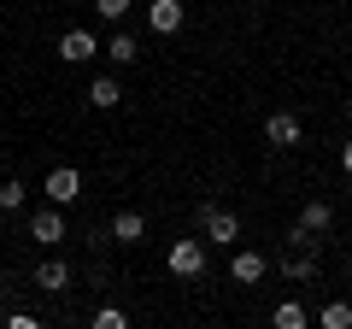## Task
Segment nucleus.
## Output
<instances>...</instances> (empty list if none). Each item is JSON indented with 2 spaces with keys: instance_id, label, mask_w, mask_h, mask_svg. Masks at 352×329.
Instances as JSON below:
<instances>
[{
  "instance_id": "nucleus-1",
  "label": "nucleus",
  "mask_w": 352,
  "mask_h": 329,
  "mask_svg": "<svg viewBox=\"0 0 352 329\" xmlns=\"http://www.w3.org/2000/svg\"><path fill=\"white\" fill-rule=\"evenodd\" d=\"M164 265H170V277H182V282H200V277H206V235H200V241H170Z\"/></svg>"
},
{
  "instance_id": "nucleus-2",
  "label": "nucleus",
  "mask_w": 352,
  "mask_h": 329,
  "mask_svg": "<svg viewBox=\"0 0 352 329\" xmlns=\"http://www.w3.org/2000/svg\"><path fill=\"white\" fill-rule=\"evenodd\" d=\"M200 235H206V241H223V247H229V241H241V217L206 200V206H200Z\"/></svg>"
},
{
  "instance_id": "nucleus-3",
  "label": "nucleus",
  "mask_w": 352,
  "mask_h": 329,
  "mask_svg": "<svg viewBox=\"0 0 352 329\" xmlns=\"http://www.w3.org/2000/svg\"><path fill=\"white\" fill-rule=\"evenodd\" d=\"M30 241H36V247H59V241H65V206H41V212H30Z\"/></svg>"
},
{
  "instance_id": "nucleus-4",
  "label": "nucleus",
  "mask_w": 352,
  "mask_h": 329,
  "mask_svg": "<svg viewBox=\"0 0 352 329\" xmlns=\"http://www.w3.org/2000/svg\"><path fill=\"white\" fill-rule=\"evenodd\" d=\"M47 200L53 206H76V200H82V171H76V164L47 171Z\"/></svg>"
},
{
  "instance_id": "nucleus-5",
  "label": "nucleus",
  "mask_w": 352,
  "mask_h": 329,
  "mask_svg": "<svg viewBox=\"0 0 352 329\" xmlns=\"http://www.w3.org/2000/svg\"><path fill=\"white\" fill-rule=\"evenodd\" d=\"M300 136H305L300 112H270L264 118V141H270V147H300Z\"/></svg>"
},
{
  "instance_id": "nucleus-6",
  "label": "nucleus",
  "mask_w": 352,
  "mask_h": 329,
  "mask_svg": "<svg viewBox=\"0 0 352 329\" xmlns=\"http://www.w3.org/2000/svg\"><path fill=\"white\" fill-rule=\"evenodd\" d=\"M182 0H147V24H153V36H176L182 30Z\"/></svg>"
},
{
  "instance_id": "nucleus-7",
  "label": "nucleus",
  "mask_w": 352,
  "mask_h": 329,
  "mask_svg": "<svg viewBox=\"0 0 352 329\" xmlns=\"http://www.w3.org/2000/svg\"><path fill=\"white\" fill-rule=\"evenodd\" d=\"M94 53H100V41L88 36V30H65V36H59V59L65 65H88Z\"/></svg>"
},
{
  "instance_id": "nucleus-8",
  "label": "nucleus",
  "mask_w": 352,
  "mask_h": 329,
  "mask_svg": "<svg viewBox=\"0 0 352 329\" xmlns=\"http://www.w3.org/2000/svg\"><path fill=\"white\" fill-rule=\"evenodd\" d=\"M36 288L41 294H65L71 288V265H65V259H41L36 265Z\"/></svg>"
},
{
  "instance_id": "nucleus-9",
  "label": "nucleus",
  "mask_w": 352,
  "mask_h": 329,
  "mask_svg": "<svg viewBox=\"0 0 352 329\" xmlns=\"http://www.w3.org/2000/svg\"><path fill=\"white\" fill-rule=\"evenodd\" d=\"M88 106H94V112L124 106V83H118V76H94V83H88Z\"/></svg>"
},
{
  "instance_id": "nucleus-10",
  "label": "nucleus",
  "mask_w": 352,
  "mask_h": 329,
  "mask_svg": "<svg viewBox=\"0 0 352 329\" xmlns=\"http://www.w3.org/2000/svg\"><path fill=\"white\" fill-rule=\"evenodd\" d=\"M264 270H270V259L252 253V247H241V253L229 259V277H235V282H264Z\"/></svg>"
},
{
  "instance_id": "nucleus-11",
  "label": "nucleus",
  "mask_w": 352,
  "mask_h": 329,
  "mask_svg": "<svg viewBox=\"0 0 352 329\" xmlns=\"http://www.w3.org/2000/svg\"><path fill=\"white\" fill-rule=\"evenodd\" d=\"M282 277H288V282H311V277H317L311 247H288V259H282Z\"/></svg>"
},
{
  "instance_id": "nucleus-12",
  "label": "nucleus",
  "mask_w": 352,
  "mask_h": 329,
  "mask_svg": "<svg viewBox=\"0 0 352 329\" xmlns=\"http://www.w3.org/2000/svg\"><path fill=\"white\" fill-rule=\"evenodd\" d=\"M141 235H147V217H141V212H112V241H124V247H135Z\"/></svg>"
},
{
  "instance_id": "nucleus-13",
  "label": "nucleus",
  "mask_w": 352,
  "mask_h": 329,
  "mask_svg": "<svg viewBox=\"0 0 352 329\" xmlns=\"http://www.w3.org/2000/svg\"><path fill=\"white\" fill-rule=\"evenodd\" d=\"M270 323H276V329H311V323H317V317H311V312H305V306H300V300H282V306H276V312H270Z\"/></svg>"
},
{
  "instance_id": "nucleus-14",
  "label": "nucleus",
  "mask_w": 352,
  "mask_h": 329,
  "mask_svg": "<svg viewBox=\"0 0 352 329\" xmlns=\"http://www.w3.org/2000/svg\"><path fill=\"white\" fill-rule=\"evenodd\" d=\"M100 53H106V59H112V65H135V59H141V47H135V36H129V30H118V36L106 41Z\"/></svg>"
},
{
  "instance_id": "nucleus-15",
  "label": "nucleus",
  "mask_w": 352,
  "mask_h": 329,
  "mask_svg": "<svg viewBox=\"0 0 352 329\" xmlns=\"http://www.w3.org/2000/svg\"><path fill=\"white\" fill-rule=\"evenodd\" d=\"M300 224L311 229V235H323V229L335 224V206H329V200H305V212H300Z\"/></svg>"
},
{
  "instance_id": "nucleus-16",
  "label": "nucleus",
  "mask_w": 352,
  "mask_h": 329,
  "mask_svg": "<svg viewBox=\"0 0 352 329\" xmlns=\"http://www.w3.org/2000/svg\"><path fill=\"white\" fill-rule=\"evenodd\" d=\"M317 323H323V329H352V306L346 300H329L323 312H317Z\"/></svg>"
},
{
  "instance_id": "nucleus-17",
  "label": "nucleus",
  "mask_w": 352,
  "mask_h": 329,
  "mask_svg": "<svg viewBox=\"0 0 352 329\" xmlns=\"http://www.w3.org/2000/svg\"><path fill=\"white\" fill-rule=\"evenodd\" d=\"M24 200H30V189H24L18 177H6V182H0V212H18Z\"/></svg>"
},
{
  "instance_id": "nucleus-18",
  "label": "nucleus",
  "mask_w": 352,
  "mask_h": 329,
  "mask_svg": "<svg viewBox=\"0 0 352 329\" xmlns=\"http://www.w3.org/2000/svg\"><path fill=\"white\" fill-rule=\"evenodd\" d=\"M94 12H100L106 24H124V18H129V0H94Z\"/></svg>"
},
{
  "instance_id": "nucleus-19",
  "label": "nucleus",
  "mask_w": 352,
  "mask_h": 329,
  "mask_svg": "<svg viewBox=\"0 0 352 329\" xmlns=\"http://www.w3.org/2000/svg\"><path fill=\"white\" fill-rule=\"evenodd\" d=\"M129 323V312H118V306H100L94 312V329H124Z\"/></svg>"
},
{
  "instance_id": "nucleus-20",
  "label": "nucleus",
  "mask_w": 352,
  "mask_h": 329,
  "mask_svg": "<svg viewBox=\"0 0 352 329\" xmlns=\"http://www.w3.org/2000/svg\"><path fill=\"white\" fill-rule=\"evenodd\" d=\"M340 171H346V177H352V141H346V147H340Z\"/></svg>"
},
{
  "instance_id": "nucleus-21",
  "label": "nucleus",
  "mask_w": 352,
  "mask_h": 329,
  "mask_svg": "<svg viewBox=\"0 0 352 329\" xmlns=\"http://www.w3.org/2000/svg\"><path fill=\"white\" fill-rule=\"evenodd\" d=\"M346 124H352V100H346Z\"/></svg>"
},
{
  "instance_id": "nucleus-22",
  "label": "nucleus",
  "mask_w": 352,
  "mask_h": 329,
  "mask_svg": "<svg viewBox=\"0 0 352 329\" xmlns=\"http://www.w3.org/2000/svg\"><path fill=\"white\" fill-rule=\"evenodd\" d=\"M0 288H6V270H0Z\"/></svg>"
}]
</instances>
